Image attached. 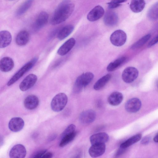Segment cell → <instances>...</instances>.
<instances>
[{
	"label": "cell",
	"mask_w": 158,
	"mask_h": 158,
	"mask_svg": "<svg viewBox=\"0 0 158 158\" xmlns=\"http://www.w3.org/2000/svg\"><path fill=\"white\" fill-rule=\"evenodd\" d=\"M126 148H123L120 147V148L116 152L115 154V156L118 157L122 154L124 152Z\"/></svg>",
	"instance_id": "obj_38"
},
{
	"label": "cell",
	"mask_w": 158,
	"mask_h": 158,
	"mask_svg": "<svg viewBox=\"0 0 158 158\" xmlns=\"http://www.w3.org/2000/svg\"><path fill=\"white\" fill-rule=\"evenodd\" d=\"M109 136L106 132L98 133L92 135L89 138L92 144L105 143L108 141Z\"/></svg>",
	"instance_id": "obj_16"
},
{
	"label": "cell",
	"mask_w": 158,
	"mask_h": 158,
	"mask_svg": "<svg viewBox=\"0 0 158 158\" xmlns=\"http://www.w3.org/2000/svg\"><path fill=\"white\" fill-rule=\"evenodd\" d=\"M154 141L156 142H158V134H157L154 138Z\"/></svg>",
	"instance_id": "obj_39"
},
{
	"label": "cell",
	"mask_w": 158,
	"mask_h": 158,
	"mask_svg": "<svg viewBox=\"0 0 158 158\" xmlns=\"http://www.w3.org/2000/svg\"><path fill=\"white\" fill-rule=\"evenodd\" d=\"M127 38V35L124 31L121 30H118L111 34L110 40L113 45L119 47L123 45L125 43Z\"/></svg>",
	"instance_id": "obj_5"
},
{
	"label": "cell",
	"mask_w": 158,
	"mask_h": 158,
	"mask_svg": "<svg viewBox=\"0 0 158 158\" xmlns=\"http://www.w3.org/2000/svg\"><path fill=\"white\" fill-rule=\"evenodd\" d=\"M123 98V94L120 92L115 91L112 93L108 97V103L113 106H117L122 102Z\"/></svg>",
	"instance_id": "obj_20"
},
{
	"label": "cell",
	"mask_w": 158,
	"mask_h": 158,
	"mask_svg": "<svg viewBox=\"0 0 158 158\" xmlns=\"http://www.w3.org/2000/svg\"><path fill=\"white\" fill-rule=\"evenodd\" d=\"M47 151H48L46 149L39 151L35 153L32 156V157L36 158H42L44 155Z\"/></svg>",
	"instance_id": "obj_34"
},
{
	"label": "cell",
	"mask_w": 158,
	"mask_h": 158,
	"mask_svg": "<svg viewBox=\"0 0 158 158\" xmlns=\"http://www.w3.org/2000/svg\"><path fill=\"white\" fill-rule=\"evenodd\" d=\"M118 20V16L114 12L111 11H107L104 16L103 21L106 25L113 26L116 25Z\"/></svg>",
	"instance_id": "obj_19"
},
{
	"label": "cell",
	"mask_w": 158,
	"mask_h": 158,
	"mask_svg": "<svg viewBox=\"0 0 158 158\" xmlns=\"http://www.w3.org/2000/svg\"><path fill=\"white\" fill-rule=\"evenodd\" d=\"M145 5L144 0H131L130 6L133 12L138 13L143 9Z\"/></svg>",
	"instance_id": "obj_23"
},
{
	"label": "cell",
	"mask_w": 158,
	"mask_h": 158,
	"mask_svg": "<svg viewBox=\"0 0 158 158\" xmlns=\"http://www.w3.org/2000/svg\"><path fill=\"white\" fill-rule=\"evenodd\" d=\"M49 15L45 11L41 12L37 16L34 24V27L37 30L44 27L47 23Z\"/></svg>",
	"instance_id": "obj_18"
},
{
	"label": "cell",
	"mask_w": 158,
	"mask_h": 158,
	"mask_svg": "<svg viewBox=\"0 0 158 158\" xmlns=\"http://www.w3.org/2000/svg\"><path fill=\"white\" fill-rule=\"evenodd\" d=\"M14 66V62L10 57H3L0 60V70L2 72H7L10 71Z\"/></svg>",
	"instance_id": "obj_17"
},
{
	"label": "cell",
	"mask_w": 158,
	"mask_h": 158,
	"mask_svg": "<svg viewBox=\"0 0 158 158\" xmlns=\"http://www.w3.org/2000/svg\"><path fill=\"white\" fill-rule=\"evenodd\" d=\"M39 100L38 97L34 95H30L27 96L24 99L23 104L26 108L32 110L36 108L38 106Z\"/></svg>",
	"instance_id": "obj_14"
},
{
	"label": "cell",
	"mask_w": 158,
	"mask_h": 158,
	"mask_svg": "<svg viewBox=\"0 0 158 158\" xmlns=\"http://www.w3.org/2000/svg\"><path fill=\"white\" fill-rule=\"evenodd\" d=\"M24 125V121L22 118L19 117H14L10 120L8 127L11 131L17 132L23 128Z\"/></svg>",
	"instance_id": "obj_12"
},
{
	"label": "cell",
	"mask_w": 158,
	"mask_h": 158,
	"mask_svg": "<svg viewBox=\"0 0 158 158\" xmlns=\"http://www.w3.org/2000/svg\"><path fill=\"white\" fill-rule=\"evenodd\" d=\"M34 0H26L19 7L16 12L17 15L19 16L24 14L31 6Z\"/></svg>",
	"instance_id": "obj_30"
},
{
	"label": "cell",
	"mask_w": 158,
	"mask_h": 158,
	"mask_svg": "<svg viewBox=\"0 0 158 158\" xmlns=\"http://www.w3.org/2000/svg\"><path fill=\"white\" fill-rule=\"evenodd\" d=\"M38 58L35 57L21 67L11 78L7 84L10 86L18 81L27 72L31 69L37 61Z\"/></svg>",
	"instance_id": "obj_3"
},
{
	"label": "cell",
	"mask_w": 158,
	"mask_h": 158,
	"mask_svg": "<svg viewBox=\"0 0 158 158\" xmlns=\"http://www.w3.org/2000/svg\"><path fill=\"white\" fill-rule=\"evenodd\" d=\"M96 117L95 112L92 110H88L83 111L81 113L79 119L81 123L85 125L93 122Z\"/></svg>",
	"instance_id": "obj_10"
},
{
	"label": "cell",
	"mask_w": 158,
	"mask_h": 158,
	"mask_svg": "<svg viewBox=\"0 0 158 158\" xmlns=\"http://www.w3.org/2000/svg\"><path fill=\"white\" fill-rule=\"evenodd\" d=\"M111 75L107 74L98 79L94 85V89L96 90L102 88L108 82L111 78Z\"/></svg>",
	"instance_id": "obj_26"
},
{
	"label": "cell",
	"mask_w": 158,
	"mask_h": 158,
	"mask_svg": "<svg viewBox=\"0 0 158 158\" xmlns=\"http://www.w3.org/2000/svg\"><path fill=\"white\" fill-rule=\"evenodd\" d=\"M74 27L72 25H67L62 28L58 32L57 38L62 40L69 35L73 31Z\"/></svg>",
	"instance_id": "obj_24"
},
{
	"label": "cell",
	"mask_w": 158,
	"mask_h": 158,
	"mask_svg": "<svg viewBox=\"0 0 158 158\" xmlns=\"http://www.w3.org/2000/svg\"><path fill=\"white\" fill-rule=\"evenodd\" d=\"M158 42V35L153 38L148 45V47H150Z\"/></svg>",
	"instance_id": "obj_35"
},
{
	"label": "cell",
	"mask_w": 158,
	"mask_h": 158,
	"mask_svg": "<svg viewBox=\"0 0 158 158\" xmlns=\"http://www.w3.org/2000/svg\"><path fill=\"white\" fill-rule=\"evenodd\" d=\"M53 154L51 152L47 151L44 155L42 158H51L52 157Z\"/></svg>",
	"instance_id": "obj_37"
},
{
	"label": "cell",
	"mask_w": 158,
	"mask_h": 158,
	"mask_svg": "<svg viewBox=\"0 0 158 158\" xmlns=\"http://www.w3.org/2000/svg\"><path fill=\"white\" fill-rule=\"evenodd\" d=\"M127 0H111L110 2L108 3V8L110 9H113L117 8L121 5L122 3L125 2Z\"/></svg>",
	"instance_id": "obj_32"
},
{
	"label": "cell",
	"mask_w": 158,
	"mask_h": 158,
	"mask_svg": "<svg viewBox=\"0 0 158 158\" xmlns=\"http://www.w3.org/2000/svg\"><path fill=\"white\" fill-rule=\"evenodd\" d=\"M147 16L151 20L158 19V2L152 5L148 10Z\"/></svg>",
	"instance_id": "obj_28"
},
{
	"label": "cell",
	"mask_w": 158,
	"mask_h": 158,
	"mask_svg": "<svg viewBox=\"0 0 158 158\" xmlns=\"http://www.w3.org/2000/svg\"><path fill=\"white\" fill-rule=\"evenodd\" d=\"M77 133L76 131L61 136L59 146L63 147L72 141L75 138Z\"/></svg>",
	"instance_id": "obj_29"
},
{
	"label": "cell",
	"mask_w": 158,
	"mask_h": 158,
	"mask_svg": "<svg viewBox=\"0 0 158 158\" xmlns=\"http://www.w3.org/2000/svg\"><path fill=\"white\" fill-rule=\"evenodd\" d=\"M9 0L12 1V0Z\"/></svg>",
	"instance_id": "obj_41"
},
{
	"label": "cell",
	"mask_w": 158,
	"mask_h": 158,
	"mask_svg": "<svg viewBox=\"0 0 158 158\" xmlns=\"http://www.w3.org/2000/svg\"><path fill=\"white\" fill-rule=\"evenodd\" d=\"M12 36L8 31L3 30L0 32V48H4L8 46L11 43Z\"/></svg>",
	"instance_id": "obj_21"
},
{
	"label": "cell",
	"mask_w": 158,
	"mask_h": 158,
	"mask_svg": "<svg viewBox=\"0 0 158 158\" xmlns=\"http://www.w3.org/2000/svg\"><path fill=\"white\" fill-rule=\"evenodd\" d=\"M104 12V9L102 6L100 5L96 6L88 14L87 19L91 22L97 21L102 16Z\"/></svg>",
	"instance_id": "obj_13"
},
{
	"label": "cell",
	"mask_w": 158,
	"mask_h": 158,
	"mask_svg": "<svg viewBox=\"0 0 158 158\" xmlns=\"http://www.w3.org/2000/svg\"><path fill=\"white\" fill-rule=\"evenodd\" d=\"M139 75V71L135 68L129 67L123 71L122 74V78L126 83L132 82L135 80Z\"/></svg>",
	"instance_id": "obj_6"
},
{
	"label": "cell",
	"mask_w": 158,
	"mask_h": 158,
	"mask_svg": "<svg viewBox=\"0 0 158 158\" xmlns=\"http://www.w3.org/2000/svg\"><path fill=\"white\" fill-rule=\"evenodd\" d=\"M68 102V97L63 93H60L56 95L52 98L51 107L53 111L58 112L62 110Z\"/></svg>",
	"instance_id": "obj_4"
},
{
	"label": "cell",
	"mask_w": 158,
	"mask_h": 158,
	"mask_svg": "<svg viewBox=\"0 0 158 158\" xmlns=\"http://www.w3.org/2000/svg\"><path fill=\"white\" fill-rule=\"evenodd\" d=\"M27 154L25 147L22 144H18L14 145L10 150L9 155L11 158H23Z\"/></svg>",
	"instance_id": "obj_8"
},
{
	"label": "cell",
	"mask_w": 158,
	"mask_h": 158,
	"mask_svg": "<svg viewBox=\"0 0 158 158\" xmlns=\"http://www.w3.org/2000/svg\"><path fill=\"white\" fill-rule=\"evenodd\" d=\"M106 149L105 143L92 144L89 150V153L92 157L95 158L103 155Z\"/></svg>",
	"instance_id": "obj_11"
},
{
	"label": "cell",
	"mask_w": 158,
	"mask_h": 158,
	"mask_svg": "<svg viewBox=\"0 0 158 158\" xmlns=\"http://www.w3.org/2000/svg\"><path fill=\"white\" fill-rule=\"evenodd\" d=\"M127 60V58L123 56L119 58L110 62L107 66V70L108 72H112L116 70L122 65Z\"/></svg>",
	"instance_id": "obj_25"
},
{
	"label": "cell",
	"mask_w": 158,
	"mask_h": 158,
	"mask_svg": "<svg viewBox=\"0 0 158 158\" xmlns=\"http://www.w3.org/2000/svg\"><path fill=\"white\" fill-rule=\"evenodd\" d=\"M150 139V138L149 136L145 137L142 139L141 143L143 145H146L149 143Z\"/></svg>",
	"instance_id": "obj_36"
},
{
	"label": "cell",
	"mask_w": 158,
	"mask_h": 158,
	"mask_svg": "<svg viewBox=\"0 0 158 158\" xmlns=\"http://www.w3.org/2000/svg\"><path fill=\"white\" fill-rule=\"evenodd\" d=\"M30 39L29 33L26 30H23L19 32L15 38V42L17 45L23 46L26 45Z\"/></svg>",
	"instance_id": "obj_22"
},
{
	"label": "cell",
	"mask_w": 158,
	"mask_h": 158,
	"mask_svg": "<svg viewBox=\"0 0 158 158\" xmlns=\"http://www.w3.org/2000/svg\"><path fill=\"white\" fill-rule=\"evenodd\" d=\"M76 43L75 39L71 38L65 41L59 48L57 53L61 56L66 54L74 47Z\"/></svg>",
	"instance_id": "obj_15"
},
{
	"label": "cell",
	"mask_w": 158,
	"mask_h": 158,
	"mask_svg": "<svg viewBox=\"0 0 158 158\" xmlns=\"http://www.w3.org/2000/svg\"><path fill=\"white\" fill-rule=\"evenodd\" d=\"M142 136L140 134L133 135L122 143L120 145V147L126 148L140 140Z\"/></svg>",
	"instance_id": "obj_27"
},
{
	"label": "cell",
	"mask_w": 158,
	"mask_h": 158,
	"mask_svg": "<svg viewBox=\"0 0 158 158\" xmlns=\"http://www.w3.org/2000/svg\"><path fill=\"white\" fill-rule=\"evenodd\" d=\"M151 37V35L150 34H148L144 35L134 43L131 46V48L135 49L140 48L149 40Z\"/></svg>",
	"instance_id": "obj_31"
},
{
	"label": "cell",
	"mask_w": 158,
	"mask_h": 158,
	"mask_svg": "<svg viewBox=\"0 0 158 158\" xmlns=\"http://www.w3.org/2000/svg\"><path fill=\"white\" fill-rule=\"evenodd\" d=\"M156 86L158 89V80L156 82Z\"/></svg>",
	"instance_id": "obj_40"
},
{
	"label": "cell",
	"mask_w": 158,
	"mask_h": 158,
	"mask_svg": "<svg viewBox=\"0 0 158 158\" xmlns=\"http://www.w3.org/2000/svg\"><path fill=\"white\" fill-rule=\"evenodd\" d=\"M94 77V74L90 72L84 73L78 76L76 80L73 89L75 93H78L88 85Z\"/></svg>",
	"instance_id": "obj_2"
},
{
	"label": "cell",
	"mask_w": 158,
	"mask_h": 158,
	"mask_svg": "<svg viewBox=\"0 0 158 158\" xmlns=\"http://www.w3.org/2000/svg\"><path fill=\"white\" fill-rule=\"evenodd\" d=\"M74 5L72 3L64 2L57 7L51 19L52 24H60L67 20L73 13Z\"/></svg>",
	"instance_id": "obj_1"
},
{
	"label": "cell",
	"mask_w": 158,
	"mask_h": 158,
	"mask_svg": "<svg viewBox=\"0 0 158 158\" xmlns=\"http://www.w3.org/2000/svg\"><path fill=\"white\" fill-rule=\"evenodd\" d=\"M37 80V77L34 74H29L19 84V89L23 91L28 90L34 85Z\"/></svg>",
	"instance_id": "obj_7"
},
{
	"label": "cell",
	"mask_w": 158,
	"mask_h": 158,
	"mask_svg": "<svg viewBox=\"0 0 158 158\" xmlns=\"http://www.w3.org/2000/svg\"><path fill=\"white\" fill-rule=\"evenodd\" d=\"M141 106V102L140 100L137 98H133L127 102L125 108L127 112L134 113L139 111Z\"/></svg>",
	"instance_id": "obj_9"
},
{
	"label": "cell",
	"mask_w": 158,
	"mask_h": 158,
	"mask_svg": "<svg viewBox=\"0 0 158 158\" xmlns=\"http://www.w3.org/2000/svg\"><path fill=\"white\" fill-rule=\"evenodd\" d=\"M76 126L73 124H71L68 126L62 133L61 136L75 131Z\"/></svg>",
	"instance_id": "obj_33"
}]
</instances>
